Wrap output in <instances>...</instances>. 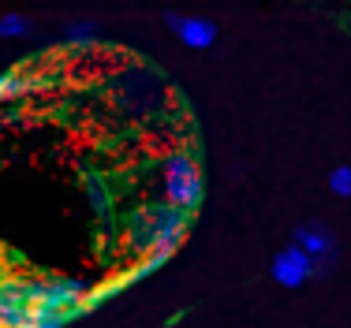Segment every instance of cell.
Wrapping results in <instances>:
<instances>
[{
    "label": "cell",
    "mask_w": 351,
    "mask_h": 328,
    "mask_svg": "<svg viewBox=\"0 0 351 328\" xmlns=\"http://www.w3.org/2000/svg\"><path fill=\"white\" fill-rule=\"evenodd\" d=\"M165 201L180 213H195L202 201V175H198V161L183 149L165 157Z\"/></svg>",
    "instance_id": "obj_1"
},
{
    "label": "cell",
    "mask_w": 351,
    "mask_h": 328,
    "mask_svg": "<svg viewBox=\"0 0 351 328\" xmlns=\"http://www.w3.org/2000/svg\"><path fill=\"white\" fill-rule=\"evenodd\" d=\"M295 247L303 250L306 257L314 262V276L317 273H332L337 268V257H340V242H337V231L322 220H306L295 228Z\"/></svg>",
    "instance_id": "obj_2"
},
{
    "label": "cell",
    "mask_w": 351,
    "mask_h": 328,
    "mask_svg": "<svg viewBox=\"0 0 351 328\" xmlns=\"http://www.w3.org/2000/svg\"><path fill=\"white\" fill-rule=\"evenodd\" d=\"M149 216H154V250H169V254H176V247L187 239L191 216L180 213V209H172L169 201L154 205V209H149Z\"/></svg>",
    "instance_id": "obj_3"
},
{
    "label": "cell",
    "mask_w": 351,
    "mask_h": 328,
    "mask_svg": "<svg viewBox=\"0 0 351 328\" xmlns=\"http://www.w3.org/2000/svg\"><path fill=\"white\" fill-rule=\"evenodd\" d=\"M269 276L280 283V288H303V283L314 276V262L295 247V242H288L284 250H277V254H273Z\"/></svg>",
    "instance_id": "obj_4"
},
{
    "label": "cell",
    "mask_w": 351,
    "mask_h": 328,
    "mask_svg": "<svg viewBox=\"0 0 351 328\" xmlns=\"http://www.w3.org/2000/svg\"><path fill=\"white\" fill-rule=\"evenodd\" d=\"M165 23L176 30V38L187 49H210L217 41V23L202 15H183V12H165Z\"/></svg>",
    "instance_id": "obj_5"
},
{
    "label": "cell",
    "mask_w": 351,
    "mask_h": 328,
    "mask_svg": "<svg viewBox=\"0 0 351 328\" xmlns=\"http://www.w3.org/2000/svg\"><path fill=\"white\" fill-rule=\"evenodd\" d=\"M30 30V19L19 12H4L0 15V38H23Z\"/></svg>",
    "instance_id": "obj_6"
},
{
    "label": "cell",
    "mask_w": 351,
    "mask_h": 328,
    "mask_svg": "<svg viewBox=\"0 0 351 328\" xmlns=\"http://www.w3.org/2000/svg\"><path fill=\"white\" fill-rule=\"evenodd\" d=\"M325 183H329V190H332L337 198H351V164H337Z\"/></svg>",
    "instance_id": "obj_7"
},
{
    "label": "cell",
    "mask_w": 351,
    "mask_h": 328,
    "mask_svg": "<svg viewBox=\"0 0 351 328\" xmlns=\"http://www.w3.org/2000/svg\"><path fill=\"white\" fill-rule=\"evenodd\" d=\"M94 30H97V23L94 19H75V23H68V38L71 41H94Z\"/></svg>",
    "instance_id": "obj_8"
},
{
    "label": "cell",
    "mask_w": 351,
    "mask_h": 328,
    "mask_svg": "<svg viewBox=\"0 0 351 328\" xmlns=\"http://www.w3.org/2000/svg\"><path fill=\"white\" fill-rule=\"evenodd\" d=\"M165 328H169V325H165Z\"/></svg>",
    "instance_id": "obj_9"
}]
</instances>
